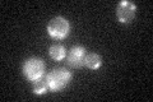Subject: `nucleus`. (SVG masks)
Here are the masks:
<instances>
[{
    "instance_id": "7ed1b4c3",
    "label": "nucleus",
    "mask_w": 153,
    "mask_h": 102,
    "mask_svg": "<svg viewBox=\"0 0 153 102\" xmlns=\"http://www.w3.org/2000/svg\"><path fill=\"white\" fill-rule=\"evenodd\" d=\"M23 74L30 82L38 79L45 75V63L40 57H30L23 64Z\"/></svg>"
},
{
    "instance_id": "f03ea898",
    "label": "nucleus",
    "mask_w": 153,
    "mask_h": 102,
    "mask_svg": "<svg viewBox=\"0 0 153 102\" xmlns=\"http://www.w3.org/2000/svg\"><path fill=\"white\" fill-rule=\"evenodd\" d=\"M70 32L69 21L64 17H55L47 24V33L56 40H63Z\"/></svg>"
},
{
    "instance_id": "423d86ee",
    "label": "nucleus",
    "mask_w": 153,
    "mask_h": 102,
    "mask_svg": "<svg viewBox=\"0 0 153 102\" xmlns=\"http://www.w3.org/2000/svg\"><path fill=\"white\" fill-rule=\"evenodd\" d=\"M32 84H33V93L37 95V96H41V95L46 93L47 91H50V88H49V82H47L46 74L40 77V78L36 79V80H33Z\"/></svg>"
},
{
    "instance_id": "20e7f679",
    "label": "nucleus",
    "mask_w": 153,
    "mask_h": 102,
    "mask_svg": "<svg viewBox=\"0 0 153 102\" xmlns=\"http://www.w3.org/2000/svg\"><path fill=\"white\" fill-rule=\"evenodd\" d=\"M135 12H137V5L131 1L124 0L120 1L116 7V17L117 21L120 23H130L134 17H135Z\"/></svg>"
},
{
    "instance_id": "6e6552de",
    "label": "nucleus",
    "mask_w": 153,
    "mask_h": 102,
    "mask_svg": "<svg viewBox=\"0 0 153 102\" xmlns=\"http://www.w3.org/2000/svg\"><path fill=\"white\" fill-rule=\"evenodd\" d=\"M49 54L54 60L60 61L66 56V50L63 45H60V43H54V45H51V47H50Z\"/></svg>"
},
{
    "instance_id": "0eeeda50",
    "label": "nucleus",
    "mask_w": 153,
    "mask_h": 102,
    "mask_svg": "<svg viewBox=\"0 0 153 102\" xmlns=\"http://www.w3.org/2000/svg\"><path fill=\"white\" fill-rule=\"evenodd\" d=\"M84 65L91 70H97L102 65V57L98 54H96V52H89V54H87V57H85Z\"/></svg>"
},
{
    "instance_id": "f257e3e1",
    "label": "nucleus",
    "mask_w": 153,
    "mask_h": 102,
    "mask_svg": "<svg viewBox=\"0 0 153 102\" xmlns=\"http://www.w3.org/2000/svg\"><path fill=\"white\" fill-rule=\"evenodd\" d=\"M47 82H49V88L52 92H59L64 89L71 80V73L66 70L65 68H56L52 71L46 74Z\"/></svg>"
},
{
    "instance_id": "39448f33",
    "label": "nucleus",
    "mask_w": 153,
    "mask_h": 102,
    "mask_svg": "<svg viewBox=\"0 0 153 102\" xmlns=\"http://www.w3.org/2000/svg\"><path fill=\"white\" fill-rule=\"evenodd\" d=\"M85 57H87V51L83 46H73L66 54V60L68 64L73 68H82L85 64Z\"/></svg>"
}]
</instances>
